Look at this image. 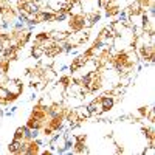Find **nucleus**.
I'll list each match as a JSON object with an SVG mask.
<instances>
[{
	"mask_svg": "<svg viewBox=\"0 0 155 155\" xmlns=\"http://www.w3.org/2000/svg\"><path fill=\"white\" fill-rule=\"evenodd\" d=\"M82 14H98L101 9V0H79Z\"/></svg>",
	"mask_w": 155,
	"mask_h": 155,
	"instance_id": "f257e3e1",
	"label": "nucleus"
},
{
	"mask_svg": "<svg viewBox=\"0 0 155 155\" xmlns=\"http://www.w3.org/2000/svg\"><path fill=\"white\" fill-rule=\"evenodd\" d=\"M5 88L8 90L9 95H16L19 96L22 93V81H17V79H6L3 82Z\"/></svg>",
	"mask_w": 155,
	"mask_h": 155,
	"instance_id": "f03ea898",
	"label": "nucleus"
},
{
	"mask_svg": "<svg viewBox=\"0 0 155 155\" xmlns=\"http://www.w3.org/2000/svg\"><path fill=\"white\" fill-rule=\"evenodd\" d=\"M84 30V14L79 16H70V22H68V31H81Z\"/></svg>",
	"mask_w": 155,
	"mask_h": 155,
	"instance_id": "7ed1b4c3",
	"label": "nucleus"
},
{
	"mask_svg": "<svg viewBox=\"0 0 155 155\" xmlns=\"http://www.w3.org/2000/svg\"><path fill=\"white\" fill-rule=\"evenodd\" d=\"M87 109H88V112H90V115H96V116H99V115H102L106 110H104V107H102V102H101V98H96V99H93L90 104L87 106Z\"/></svg>",
	"mask_w": 155,
	"mask_h": 155,
	"instance_id": "20e7f679",
	"label": "nucleus"
},
{
	"mask_svg": "<svg viewBox=\"0 0 155 155\" xmlns=\"http://www.w3.org/2000/svg\"><path fill=\"white\" fill-rule=\"evenodd\" d=\"M101 98V102H102V107H104V110L107 112V110H110L113 106H115V98H113V95L110 93V92H106L102 96H99Z\"/></svg>",
	"mask_w": 155,
	"mask_h": 155,
	"instance_id": "39448f33",
	"label": "nucleus"
},
{
	"mask_svg": "<svg viewBox=\"0 0 155 155\" xmlns=\"http://www.w3.org/2000/svg\"><path fill=\"white\" fill-rule=\"evenodd\" d=\"M65 9L68 12V16H79V14H82V8H81L79 0H76V2H73L71 5H68Z\"/></svg>",
	"mask_w": 155,
	"mask_h": 155,
	"instance_id": "423d86ee",
	"label": "nucleus"
},
{
	"mask_svg": "<svg viewBox=\"0 0 155 155\" xmlns=\"http://www.w3.org/2000/svg\"><path fill=\"white\" fill-rule=\"evenodd\" d=\"M48 36L53 39V41L59 42V41H65L67 36H68V31H64V30H53V31H50Z\"/></svg>",
	"mask_w": 155,
	"mask_h": 155,
	"instance_id": "0eeeda50",
	"label": "nucleus"
},
{
	"mask_svg": "<svg viewBox=\"0 0 155 155\" xmlns=\"http://www.w3.org/2000/svg\"><path fill=\"white\" fill-rule=\"evenodd\" d=\"M22 146H23V141H19V140L12 138V141H11L9 146H8V152H11V153H20Z\"/></svg>",
	"mask_w": 155,
	"mask_h": 155,
	"instance_id": "6e6552de",
	"label": "nucleus"
},
{
	"mask_svg": "<svg viewBox=\"0 0 155 155\" xmlns=\"http://www.w3.org/2000/svg\"><path fill=\"white\" fill-rule=\"evenodd\" d=\"M74 110H76V113L79 115V118L84 121V120H88L90 116V112H88V109H87V106H78V107H74Z\"/></svg>",
	"mask_w": 155,
	"mask_h": 155,
	"instance_id": "1a4fd4ad",
	"label": "nucleus"
},
{
	"mask_svg": "<svg viewBox=\"0 0 155 155\" xmlns=\"http://www.w3.org/2000/svg\"><path fill=\"white\" fill-rule=\"evenodd\" d=\"M44 54H45V50H44L42 47H39V45H34V47H33V50H31L33 59H41Z\"/></svg>",
	"mask_w": 155,
	"mask_h": 155,
	"instance_id": "9d476101",
	"label": "nucleus"
},
{
	"mask_svg": "<svg viewBox=\"0 0 155 155\" xmlns=\"http://www.w3.org/2000/svg\"><path fill=\"white\" fill-rule=\"evenodd\" d=\"M39 104H41L42 107H45V109H48L51 104H54V102H53V99L50 98V95L47 93V95H44L41 99H39Z\"/></svg>",
	"mask_w": 155,
	"mask_h": 155,
	"instance_id": "9b49d317",
	"label": "nucleus"
},
{
	"mask_svg": "<svg viewBox=\"0 0 155 155\" xmlns=\"http://www.w3.org/2000/svg\"><path fill=\"white\" fill-rule=\"evenodd\" d=\"M9 93H8V90L5 88V85L0 84V104H6V99H8Z\"/></svg>",
	"mask_w": 155,
	"mask_h": 155,
	"instance_id": "f8f14e48",
	"label": "nucleus"
},
{
	"mask_svg": "<svg viewBox=\"0 0 155 155\" xmlns=\"http://www.w3.org/2000/svg\"><path fill=\"white\" fill-rule=\"evenodd\" d=\"M48 37V33H39L36 37H34V45H39V44H41V42H44L45 41V39Z\"/></svg>",
	"mask_w": 155,
	"mask_h": 155,
	"instance_id": "ddd939ff",
	"label": "nucleus"
},
{
	"mask_svg": "<svg viewBox=\"0 0 155 155\" xmlns=\"http://www.w3.org/2000/svg\"><path fill=\"white\" fill-rule=\"evenodd\" d=\"M14 140H19V141H25V138H23V129H22V127H17V129H16V134H14Z\"/></svg>",
	"mask_w": 155,
	"mask_h": 155,
	"instance_id": "4468645a",
	"label": "nucleus"
},
{
	"mask_svg": "<svg viewBox=\"0 0 155 155\" xmlns=\"http://www.w3.org/2000/svg\"><path fill=\"white\" fill-rule=\"evenodd\" d=\"M149 112H150V107H146V106H143V107H140V110H138V115H140V116H143V118H146Z\"/></svg>",
	"mask_w": 155,
	"mask_h": 155,
	"instance_id": "2eb2a0df",
	"label": "nucleus"
},
{
	"mask_svg": "<svg viewBox=\"0 0 155 155\" xmlns=\"http://www.w3.org/2000/svg\"><path fill=\"white\" fill-rule=\"evenodd\" d=\"M0 2H11V0H0Z\"/></svg>",
	"mask_w": 155,
	"mask_h": 155,
	"instance_id": "dca6fc26",
	"label": "nucleus"
}]
</instances>
